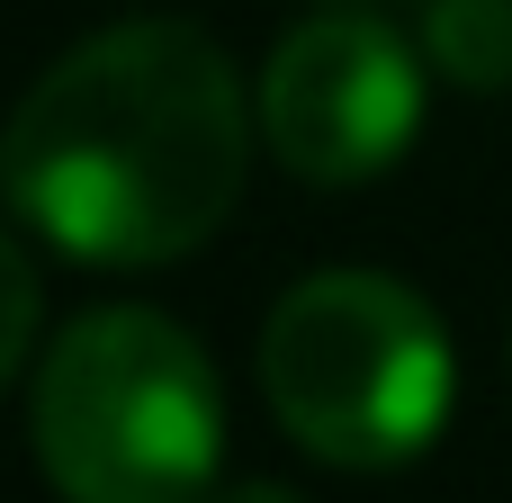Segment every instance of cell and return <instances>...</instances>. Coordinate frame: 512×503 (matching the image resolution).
Masks as SVG:
<instances>
[{
  "instance_id": "1",
  "label": "cell",
  "mask_w": 512,
  "mask_h": 503,
  "mask_svg": "<svg viewBox=\"0 0 512 503\" xmlns=\"http://www.w3.org/2000/svg\"><path fill=\"white\" fill-rule=\"evenodd\" d=\"M252 99L234 54L189 18H117L81 36L0 126V198L63 261H189L243 198Z\"/></svg>"
},
{
  "instance_id": "2",
  "label": "cell",
  "mask_w": 512,
  "mask_h": 503,
  "mask_svg": "<svg viewBox=\"0 0 512 503\" xmlns=\"http://www.w3.org/2000/svg\"><path fill=\"white\" fill-rule=\"evenodd\" d=\"M27 450L63 503H207L225 468L207 342L153 306L72 315L36 360Z\"/></svg>"
},
{
  "instance_id": "3",
  "label": "cell",
  "mask_w": 512,
  "mask_h": 503,
  "mask_svg": "<svg viewBox=\"0 0 512 503\" xmlns=\"http://www.w3.org/2000/svg\"><path fill=\"white\" fill-rule=\"evenodd\" d=\"M450 333L387 270H315L261 324V396L324 468H405L450 423Z\"/></svg>"
},
{
  "instance_id": "4",
  "label": "cell",
  "mask_w": 512,
  "mask_h": 503,
  "mask_svg": "<svg viewBox=\"0 0 512 503\" xmlns=\"http://www.w3.org/2000/svg\"><path fill=\"white\" fill-rule=\"evenodd\" d=\"M252 117H261V144L279 171H297L315 189L378 180L423 126L414 45L369 9H315L306 27H288L270 45Z\"/></svg>"
},
{
  "instance_id": "5",
  "label": "cell",
  "mask_w": 512,
  "mask_h": 503,
  "mask_svg": "<svg viewBox=\"0 0 512 503\" xmlns=\"http://www.w3.org/2000/svg\"><path fill=\"white\" fill-rule=\"evenodd\" d=\"M423 54L459 90H512V0H423Z\"/></svg>"
},
{
  "instance_id": "6",
  "label": "cell",
  "mask_w": 512,
  "mask_h": 503,
  "mask_svg": "<svg viewBox=\"0 0 512 503\" xmlns=\"http://www.w3.org/2000/svg\"><path fill=\"white\" fill-rule=\"evenodd\" d=\"M36 315H45V288H36V261L9 243V225H0V387L18 378V360H27V342H36Z\"/></svg>"
},
{
  "instance_id": "7",
  "label": "cell",
  "mask_w": 512,
  "mask_h": 503,
  "mask_svg": "<svg viewBox=\"0 0 512 503\" xmlns=\"http://www.w3.org/2000/svg\"><path fill=\"white\" fill-rule=\"evenodd\" d=\"M207 503H306V495H288V486H234V495H207Z\"/></svg>"
}]
</instances>
